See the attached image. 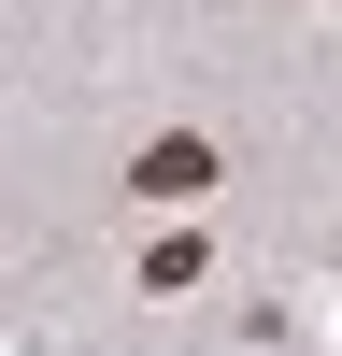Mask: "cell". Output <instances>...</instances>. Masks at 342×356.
Masks as SVG:
<instances>
[{
    "label": "cell",
    "instance_id": "1",
    "mask_svg": "<svg viewBox=\"0 0 342 356\" xmlns=\"http://www.w3.org/2000/svg\"><path fill=\"white\" fill-rule=\"evenodd\" d=\"M214 186V143H157V157H142V200H200Z\"/></svg>",
    "mask_w": 342,
    "mask_h": 356
}]
</instances>
